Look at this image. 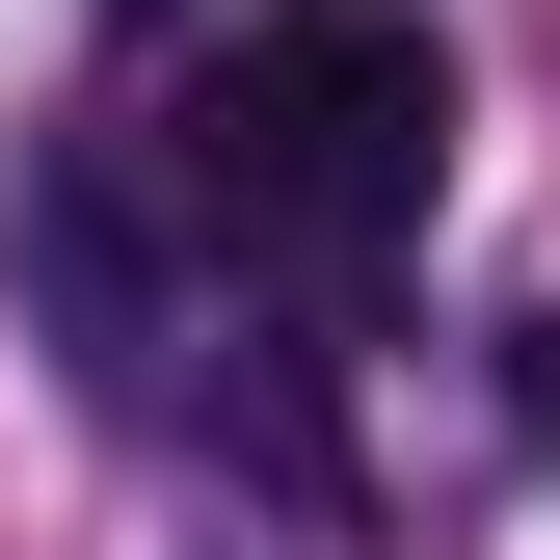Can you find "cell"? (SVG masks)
Here are the masks:
<instances>
[{
  "instance_id": "6da1fadb",
  "label": "cell",
  "mask_w": 560,
  "mask_h": 560,
  "mask_svg": "<svg viewBox=\"0 0 560 560\" xmlns=\"http://www.w3.org/2000/svg\"><path fill=\"white\" fill-rule=\"evenodd\" d=\"M454 161V54L400 0H267V27L187 81V214L214 241H294V267H374Z\"/></svg>"
},
{
  "instance_id": "3957f363",
  "label": "cell",
  "mask_w": 560,
  "mask_h": 560,
  "mask_svg": "<svg viewBox=\"0 0 560 560\" xmlns=\"http://www.w3.org/2000/svg\"><path fill=\"white\" fill-rule=\"evenodd\" d=\"M107 27H161V0H107Z\"/></svg>"
},
{
  "instance_id": "7a4b0ae2",
  "label": "cell",
  "mask_w": 560,
  "mask_h": 560,
  "mask_svg": "<svg viewBox=\"0 0 560 560\" xmlns=\"http://www.w3.org/2000/svg\"><path fill=\"white\" fill-rule=\"evenodd\" d=\"M27 294H54V347H81V400H161V241H133L107 161H27Z\"/></svg>"
}]
</instances>
